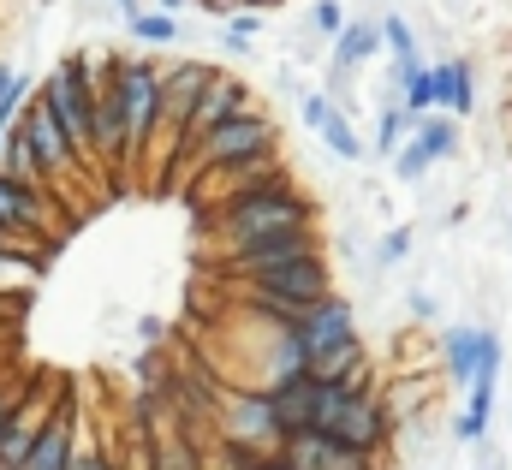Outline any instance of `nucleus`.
<instances>
[{
  "label": "nucleus",
  "mask_w": 512,
  "mask_h": 470,
  "mask_svg": "<svg viewBox=\"0 0 512 470\" xmlns=\"http://www.w3.org/2000/svg\"><path fill=\"white\" fill-rule=\"evenodd\" d=\"M203 221L215 227V244H221V250H239V244H251V238L316 227V197L298 191V185H280V191H262V197H233V203L209 209Z\"/></svg>",
  "instance_id": "obj_1"
},
{
  "label": "nucleus",
  "mask_w": 512,
  "mask_h": 470,
  "mask_svg": "<svg viewBox=\"0 0 512 470\" xmlns=\"http://www.w3.org/2000/svg\"><path fill=\"white\" fill-rule=\"evenodd\" d=\"M268 161H280V125L256 108V114L233 119V125H221V131H209V137L179 161L173 179L197 185V179H209V173H245V167H268Z\"/></svg>",
  "instance_id": "obj_2"
},
{
  "label": "nucleus",
  "mask_w": 512,
  "mask_h": 470,
  "mask_svg": "<svg viewBox=\"0 0 512 470\" xmlns=\"http://www.w3.org/2000/svg\"><path fill=\"white\" fill-rule=\"evenodd\" d=\"M42 102L54 108L72 155L84 161V173L96 167V60L90 54H66L48 78H42Z\"/></svg>",
  "instance_id": "obj_3"
},
{
  "label": "nucleus",
  "mask_w": 512,
  "mask_h": 470,
  "mask_svg": "<svg viewBox=\"0 0 512 470\" xmlns=\"http://www.w3.org/2000/svg\"><path fill=\"white\" fill-rule=\"evenodd\" d=\"M114 90H120V108H126V131H131V155L143 167V149L161 125V66L149 54H114Z\"/></svg>",
  "instance_id": "obj_4"
},
{
  "label": "nucleus",
  "mask_w": 512,
  "mask_h": 470,
  "mask_svg": "<svg viewBox=\"0 0 512 470\" xmlns=\"http://www.w3.org/2000/svg\"><path fill=\"white\" fill-rule=\"evenodd\" d=\"M66 387H72V381H60V375H36V381L24 387V399H18V411H12V423H6V435H0V470H24L30 465V453H36L42 429L54 423Z\"/></svg>",
  "instance_id": "obj_5"
},
{
  "label": "nucleus",
  "mask_w": 512,
  "mask_h": 470,
  "mask_svg": "<svg viewBox=\"0 0 512 470\" xmlns=\"http://www.w3.org/2000/svg\"><path fill=\"white\" fill-rule=\"evenodd\" d=\"M304 256H322V233H316V227H298V233H268V238L239 244V250H221V256H215V274L239 286V280L274 274V268L304 262Z\"/></svg>",
  "instance_id": "obj_6"
},
{
  "label": "nucleus",
  "mask_w": 512,
  "mask_h": 470,
  "mask_svg": "<svg viewBox=\"0 0 512 470\" xmlns=\"http://www.w3.org/2000/svg\"><path fill=\"white\" fill-rule=\"evenodd\" d=\"M215 441H239L256 453H280V429H274V405L262 387H221L215 399Z\"/></svg>",
  "instance_id": "obj_7"
},
{
  "label": "nucleus",
  "mask_w": 512,
  "mask_h": 470,
  "mask_svg": "<svg viewBox=\"0 0 512 470\" xmlns=\"http://www.w3.org/2000/svg\"><path fill=\"white\" fill-rule=\"evenodd\" d=\"M18 125H24V137H30V149H36L42 173H48V191L72 185V179L84 173V161L72 155V143H66V131H60V119H54V108L42 102V90H36V96L24 102V114H18Z\"/></svg>",
  "instance_id": "obj_8"
},
{
  "label": "nucleus",
  "mask_w": 512,
  "mask_h": 470,
  "mask_svg": "<svg viewBox=\"0 0 512 470\" xmlns=\"http://www.w3.org/2000/svg\"><path fill=\"white\" fill-rule=\"evenodd\" d=\"M328 435H334L340 447H352V453L382 459L387 447H393V435H399V423H393V411H387L382 387H376V393H352L346 411H340V423H334Z\"/></svg>",
  "instance_id": "obj_9"
},
{
  "label": "nucleus",
  "mask_w": 512,
  "mask_h": 470,
  "mask_svg": "<svg viewBox=\"0 0 512 470\" xmlns=\"http://www.w3.org/2000/svg\"><path fill=\"white\" fill-rule=\"evenodd\" d=\"M245 114H256L251 84H245L239 72H215L209 90H203V102H197V114H191V125H185V149H179V161H185L209 131H221V125H233V119H245Z\"/></svg>",
  "instance_id": "obj_10"
},
{
  "label": "nucleus",
  "mask_w": 512,
  "mask_h": 470,
  "mask_svg": "<svg viewBox=\"0 0 512 470\" xmlns=\"http://www.w3.org/2000/svg\"><path fill=\"white\" fill-rule=\"evenodd\" d=\"M298 346H304V357L316 363V357H328V352H340V346H352L358 340V310H352V298H322L316 310H304L298 316Z\"/></svg>",
  "instance_id": "obj_11"
},
{
  "label": "nucleus",
  "mask_w": 512,
  "mask_h": 470,
  "mask_svg": "<svg viewBox=\"0 0 512 470\" xmlns=\"http://www.w3.org/2000/svg\"><path fill=\"white\" fill-rule=\"evenodd\" d=\"M221 66H209V60H173V66H161V119L185 137V125L197 114V102H203V90H209V78H215Z\"/></svg>",
  "instance_id": "obj_12"
},
{
  "label": "nucleus",
  "mask_w": 512,
  "mask_h": 470,
  "mask_svg": "<svg viewBox=\"0 0 512 470\" xmlns=\"http://www.w3.org/2000/svg\"><path fill=\"white\" fill-rule=\"evenodd\" d=\"M0 227H12L18 238H36L42 244V227H60V215H54L48 191H30L12 173H0Z\"/></svg>",
  "instance_id": "obj_13"
},
{
  "label": "nucleus",
  "mask_w": 512,
  "mask_h": 470,
  "mask_svg": "<svg viewBox=\"0 0 512 470\" xmlns=\"http://www.w3.org/2000/svg\"><path fill=\"white\" fill-rule=\"evenodd\" d=\"M84 411H78V393L66 387V399H60V411H54V423L42 429V441H36V453H30V465L24 470H66L72 465V453H78V441H84Z\"/></svg>",
  "instance_id": "obj_14"
},
{
  "label": "nucleus",
  "mask_w": 512,
  "mask_h": 470,
  "mask_svg": "<svg viewBox=\"0 0 512 470\" xmlns=\"http://www.w3.org/2000/svg\"><path fill=\"white\" fill-rule=\"evenodd\" d=\"M382 54V18H352L346 30H340V42L328 48V72H340V78H352L358 66H370Z\"/></svg>",
  "instance_id": "obj_15"
},
{
  "label": "nucleus",
  "mask_w": 512,
  "mask_h": 470,
  "mask_svg": "<svg viewBox=\"0 0 512 470\" xmlns=\"http://www.w3.org/2000/svg\"><path fill=\"white\" fill-rule=\"evenodd\" d=\"M268 405H274V429H280V441H292V435L316 429V381H310V375H298V381L274 387V393H268Z\"/></svg>",
  "instance_id": "obj_16"
},
{
  "label": "nucleus",
  "mask_w": 512,
  "mask_h": 470,
  "mask_svg": "<svg viewBox=\"0 0 512 470\" xmlns=\"http://www.w3.org/2000/svg\"><path fill=\"white\" fill-rule=\"evenodd\" d=\"M477 357H483V322H453L441 334V375L453 387H471L477 381Z\"/></svg>",
  "instance_id": "obj_17"
},
{
  "label": "nucleus",
  "mask_w": 512,
  "mask_h": 470,
  "mask_svg": "<svg viewBox=\"0 0 512 470\" xmlns=\"http://www.w3.org/2000/svg\"><path fill=\"white\" fill-rule=\"evenodd\" d=\"M477 108V72L471 60H435V114L465 119Z\"/></svg>",
  "instance_id": "obj_18"
},
{
  "label": "nucleus",
  "mask_w": 512,
  "mask_h": 470,
  "mask_svg": "<svg viewBox=\"0 0 512 470\" xmlns=\"http://www.w3.org/2000/svg\"><path fill=\"white\" fill-rule=\"evenodd\" d=\"M411 131H417V119L405 114V102H399V96H387L382 114H376V155H382V161H393V155L411 143Z\"/></svg>",
  "instance_id": "obj_19"
},
{
  "label": "nucleus",
  "mask_w": 512,
  "mask_h": 470,
  "mask_svg": "<svg viewBox=\"0 0 512 470\" xmlns=\"http://www.w3.org/2000/svg\"><path fill=\"white\" fill-rule=\"evenodd\" d=\"M411 137L429 149V161H453V155H459V119H453V114L417 119V131H411Z\"/></svg>",
  "instance_id": "obj_20"
},
{
  "label": "nucleus",
  "mask_w": 512,
  "mask_h": 470,
  "mask_svg": "<svg viewBox=\"0 0 512 470\" xmlns=\"http://www.w3.org/2000/svg\"><path fill=\"white\" fill-rule=\"evenodd\" d=\"M316 137H322V143H328V149H334L340 161H364V155H370V143L358 137L352 114H340V108H334V114L322 119V131H316Z\"/></svg>",
  "instance_id": "obj_21"
},
{
  "label": "nucleus",
  "mask_w": 512,
  "mask_h": 470,
  "mask_svg": "<svg viewBox=\"0 0 512 470\" xmlns=\"http://www.w3.org/2000/svg\"><path fill=\"white\" fill-rule=\"evenodd\" d=\"M42 280V262L36 256H6L0 250V298H12V304H24V292Z\"/></svg>",
  "instance_id": "obj_22"
},
{
  "label": "nucleus",
  "mask_w": 512,
  "mask_h": 470,
  "mask_svg": "<svg viewBox=\"0 0 512 470\" xmlns=\"http://www.w3.org/2000/svg\"><path fill=\"white\" fill-rule=\"evenodd\" d=\"M155 470H209V447H203V441H191V435H167Z\"/></svg>",
  "instance_id": "obj_23"
},
{
  "label": "nucleus",
  "mask_w": 512,
  "mask_h": 470,
  "mask_svg": "<svg viewBox=\"0 0 512 470\" xmlns=\"http://www.w3.org/2000/svg\"><path fill=\"white\" fill-rule=\"evenodd\" d=\"M382 48L393 54V66H405V60H423V54H417V30L405 24V12H382Z\"/></svg>",
  "instance_id": "obj_24"
},
{
  "label": "nucleus",
  "mask_w": 512,
  "mask_h": 470,
  "mask_svg": "<svg viewBox=\"0 0 512 470\" xmlns=\"http://www.w3.org/2000/svg\"><path fill=\"white\" fill-rule=\"evenodd\" d=\"M126 30L143 42V48H167V42H179V18H167V12H137V18H126Z\"/></svg>",
  "instance_id": "obj_25"
},
{
  "label": "nucleus",
  "mask_w": 512,
  "mask_h": 470,
  "mask_svg": "<svg viewBox=\"0 0 512 470\" xmlns=\"http://www.w3.org/2000/svg\"><path fill=\"white\" fill-rule=\"evenodd\" d=\"M346 24H352V18H346V6H340V0H316V6H310V36H322L328 48L340 42V30H346Z\"/></svg>",
  "instance_id": "obj_26"
},
{
  "label": "nucleus",
  "mask_w": 512,
  "mask_h": 470,
  "mask_svg": "<svg viewBox=\"0 0 512 470\" xmlns=\"http://www.w3.org/2000/svg\"><path fill=\"white\" fill-rule=\"evenodd\" d=\"M429 167H435V161H429V149H423L417 137L393 155V179H399V185H423V173H429Z\"/></svg>",
  "instance_id": "obj_27"
},
{
  "label": "nucleus",
  "mask_w": 512,
  "mask_h": 470,
  "mask_svg": "<svg viewBox=\"0 0 512 470\" xmlns=\"http://www.w3.org/2000/svg\"><path fill=\"white\" fill-rule=\"evenodd\" d=\"M66 470H120V447H108V441H78V453H72V465Z\"/></svg>",
  "instance_id": "obj_28"
},
{
  "label": "nucleus",
  "mask_w": 512,
  "mask_h": 470,
  "mask_svg": "<svg viewBox=\"0 0 512 470\" xmlns=\"http://www.w3.org/2000/svg\"><path fill=\"white\" fill-rule=\"evenodd\" d=\"M405 256H411V227H387V233L376 238V250H370L376 268H393V262H405Z\"/></svg>",
  "instance_id": "obj_29"
},
{
  "label": "nucleus",
  "mask_w": 512,
  "mask_h": 470,
  "mask_svg": "<svg viewBox=\"0 0 512 470\" xmlns=\"http://www.w3.org/2000/svg\"><path fill=\"white\" fill-rule=\"evenodd\" d=\"M0 250H6V256H36V262H48V250H42L36 238H18L12 227H0Z\"/></svg>",
  "instance_id": "obj_30"
},
{
  "label": "nucleus",
  "mask_w": 512,
  "mask_h": 470,
  "mask_svg": "<svg viewBox=\"0 0 512 470\" xmlns=\"http://www.w3.org/2000/svg\"><path fill=\"white\" fill-rule=\"evenodd\" d=\"M221 30H227V36H239V42H251L256 30H262V12H227V18H221Z\"/></svg>",
  "instance_id": "obj_31"
},
{
  "label": "nucleus",
  "mask_w": 512,
  "mask_h": 470,
  "mask_svg": "<svg viewBox=\"0 0 512 470\" xmlns=\"http://www.w3.org/2000/svg\"><path fill=\"white\" fill-rule=\"evenodd\" d=\"M24 387H30V381H0V435H6V423H12V411H18V399H24Z\"/></svg>",
  "instance_id": "obj_32"
},
{
  "label": "nucleus",
  "mask_w": 512,
  "mask_h": 470,
  "mask_svg": "<svg viewBox=\"0 0 512 470\" xmlns=\"http://www.w3.org/2000/svg\"><path fill=\"white\" fill-rule=\"evenodd\" d=\"M405 310H411L417 322H435V316H441V304H435L429 292H411V298H405Z\"/></svg>",
  "instance_id": "obj_33"
},
{
  "label": "nucleus",
  "mask_w": 512,
  "mask_h": 470,
  "mask_svg": "<svg viewBox=\"0 0 512 470\" xmlns=\"http://www.w3.org/2000/svg\"><path fill=\"white\" fill-rule=\"evenodd\" d=\"M161 334H167V328H161V316H143V322H137V340H143V346H155Z\"/></svg>",
  "instance_id": "obj_34"
},
{
  "label": "nucleus",
  "mask_w": 512,
  "mask_h": 470,
  "mask_svg": "<svg viewBox=\"0 0 512 470\" xmlns=\"http://www.w3.org/2000/svg\"><path fill=\"white\" fill-rule=\"evenodd\" d=\"M12 84H18V66H12V60H0V102L12 96Z\"/></svg>",
  "instance_id": "obj_35"
},
{
  "label": "nucleus",
  "mask_w": 512,
  "mask_h": 470,
  "mask_svg": "<svg viewBox=\"0 0 512 470\" xmlns=\"http://www.w3.org/2000/svg\"><path fill=\"white\" fill-rule=\"evenodd\" d=\"M197 0H155V12H167V18H179V12H191Z\"/></svg>",
  "instance_id": "obj_36"
},
{
  "label": "nucleus",
  "mask_w": 512,
  "mask_h": 470,
  "mask_svg": "<svg viewBox=\"0 0 512 470\" xmlns=\"http://www.w3.org/2000/svg\"><path fill=\"white\" fill-rule=\"evenodd\" d=\"M12 316H18V304H12V298H0V334L12 328Z\"/></svg>",
  "instance_id": "obj_37"
},
{
  "label": "nucleus",
  "mask_w": 512,
  "mask_h": 470,
  "mask_svg": "<svg viewBox=\"0 0 512 470\" xmlns=\"http://www.w3.org/2000/svg\"><path fill=\"white\" fill-rule=\"evenodd\" d=\"M239 12H268V6H280V0H233Z\"/></svg>",
  "instance_id": "obj_38"
},
{
  "label": "nucleus",
  "mask_w": 512,
  "mask_h": 470,
  "mask_svg": "<svg viewBox=\"0 0 512 470\" xmlns=\"http://www.w3.org/2000/svg\"><path fill=\"white\" fill-rule=\"evenodd\" d=\"M114 6H120V12H126V18H137V12H149V6H143V0H114Z\"/></svg>",
  "instance_id": "obj_39"
},
{
  "label": "nucleus",
  "mask_w": 512,
  "mask_h": 470,
  "mask_svg": "<svg viewBox=\"0 0 512 470\" xmlns=\"http://www.w3.org/2000/svg\"><path fill=\"white\" fill-rule=\"evenodd\" d=\"M477 470H507V459H501V453H489V459H483Z\"/></svg>",
  "instance_id": "obj_40"
},
{
  "label": "nucleus",
  "mask_w": 512,
  "mask_h": 470,
  "mask_svg": "<svg viewBox=\"0 0 512 470\" xmlns=\"http://www.w3.org/2000/svg\"><path fill=\"white\" fill-rule=\"evenodd\" d=\"M6 137H12V131H0V161H6Z\"/></svg>",
  "instance_id": "obj_41"
}]
</instances>
